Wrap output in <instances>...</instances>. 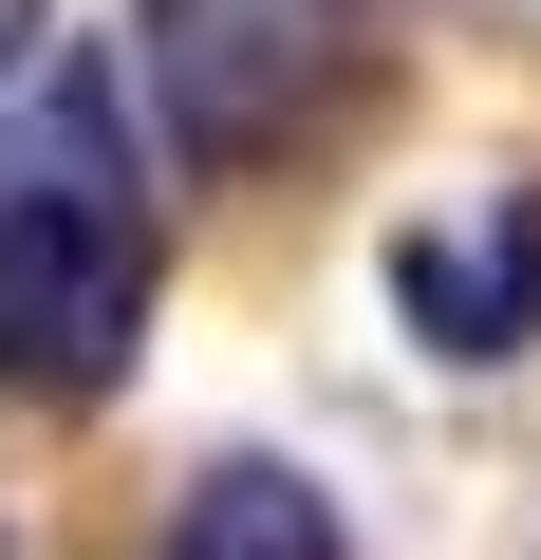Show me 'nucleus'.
I'll list each match as a JSON object with an SVG mask.
<instances>
[{"mask_svg": "<svg viewBox=\"0 0 541 560\" xmlns=\"http://www.w3.org/2000/svg\"><path fill=\"white\" fill-rule=\"evenodd\" d=\"M168 300V187L150 94L113 57H38L0 94V411H94L131 393Z\"/></svg>", "mask_w": 541, "mask_h": 560, "instance_id": "1", "label": "nucleus"}, {"mask_svg": "<svg viewBox=\"0 0 541 560\" xmlns=\"http://www.w3.org/2000/svg\"><path fill=\"white\" fill-rule=\"evenodd\" d=\"M374 75V0H131V94L187 168H281Z\"/></svg>", "mask_w": 541, "mask_h": 560, "instance_id": "2", "label": "nucleus"}, {"mask_svg": "<svg viewBox=\"0 0 541 560\" xmlns=\"http://www.w3.org/2000/svg\"><path fill=\"white\" fill-rule=\"evenodd\" d=\"M392 318L448 355V374H504L541 337V187H467L430 224H392Z\"/></svg>", "mask_w": 541, "mask_h": 560, "instance_id": "3", "label": "nucleus"}, {"mask_svg": "<svg viewBox=\"0 0 541 560\" xmlns=\"http://www.w3.org/2000/svg\"><path fill=\"white\" fill-rule=\"evenodd\" d=\"M150 560H355V523H337V486H318V467L224 448V467L168 504V541H150Z\"/></svg>", "mask_w": 541, "mask_h": 560, "instance_id": "4", "label": "nucleus"}, {"mask_svg": "<svg viewBox=\"0 0 541 560\" xmlns=\"http://www.w3.org/2000/svg\"><path fill=\"white\" fill-rule=\"evenodd\" d=\"M38 75V0H0V94H20Z\"/></svg>", "mask_w": 541, "mask_h": 560, "instance_id": "5", "label": "nucleus"}, {"mask_svg": "<svg viewBox=\"0 0 541 560\" xmlns=\"http://www.w3.org/2000/svg\"><path fill=\"white\" fill-rule=\"evenodd\" d=\"M0 560H20V541H0Z\"/></svg>", "mask_w": 541, "mask_h": 560, "instance_id": "6", "label": "nucleus"}]
</instances>
